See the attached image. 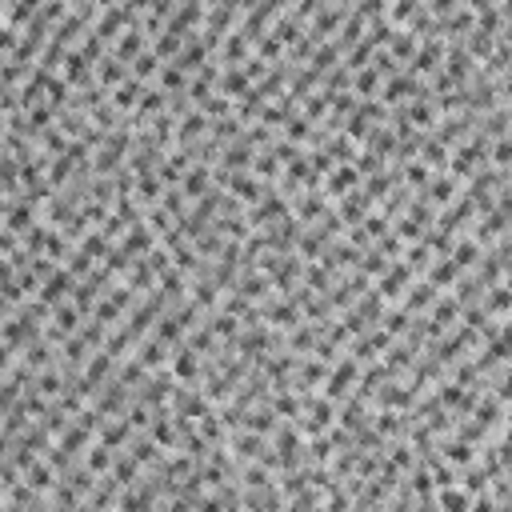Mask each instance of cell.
<instances>
[{"label": "cell", "instance_id": "1", "mask_svg": "<svg viewBox=\"0 0 512 512\" xmlns=\"http://www.w3.org/2000/svg\"><path fill=\"white\" fill-rule=\"evenodd\" d=\"M356 381H360V360H356V356H344V360H336V368L328 372V388H324V397H333V400L349 397V388Z\"/></svg>", "mask_w": 512, "mask_h": 512}, {"label": "cell", "instance_id": "2", "mask_svg": "<svg viewBox=\"0 0 512 512\" xmlns=\"http://www.w3.org/2000/svg\"><path fill=\"white\" fill-rule=\"evenodd\" d=\"M77 292V272H52L45 280V292H40V301L45 304H61L64 296H72Z\"/></svg>", "mask_w": 512, "mask_h": 512}, {"label": "cell", "instance_id": "3", "mask_svg": "<svg viewBox=\"0 0 512 512\" xmlns=\"http://www.w3.org/2000/svg\"><path fill=\"white\" fill-rule=\"evenodd\" d=\"M368 205H372V196L368 192H356V196H340V221L344 224H365V216H368Z\"/></svg>", "mask_w": 512, "mask_h": 512}, {"label": "cell", "instance_id": "4", "mask_svg": "<svg viewBox=\"0 0 512 512\" xmlns=\"http://www.w3.org/2000/svg\"><path fill=\"white\" fill-rule=\"evenodd\" d=\"M173 372L176 381H196V372H200V365H196V349L192 344H176V356H173Z\"/></svg>", "mask_w": 512, "mask_h": 512}, {"label": "cell", "instance_id": "5", "mask_svg": "<svg viewBox=\"0 0 512 512\" xmlns=\"http://www.w3.org/2000/svg\"><path fill=\"white\" fill-rule=\"evenodd\" d=\"M264 317H269L276 328H301V308H296L292 296H288L285 304H269V308H264Z\"/></svg>", "mask_w": 512, "mask_h": 512}, {"label": "cell", "instance_id": "6", "mask_svg": "<svg viewBox=\"0 0 512 512\" xmlns=\"http://www.w3.org/2000/svg\"><path fill=\"white\" fill-rule=\"evenodd\" d=\"M440 448H445V461H448V464H461V468H464V464L477 461V452H472V440H464V436H452V440H445Z\"/></svg>", "mask_w": 512, "mask_h": 512}, {"label": "cell", "instance_id": "7", "mask_svg": "<svg viewBox=\"0 0 512 512\" xmlns=\"http://www.w3.org/2000/svg\"><path fill=\"white\" fill-rule=\"evenodd\" d=\"M144 368H157V365H164L168 360V340H160L157 333H152V340H144V349H141V356H136Z\"/></svg>", "mask_w": 512, "mask_h": 512}, {"label": "cell", "instance_id": "8", "mask_svg": "<svg viewBox=\"0 0 512 512\" xmlns=\"http://www.w3.org/2000/svg\"><path fill=\"white\" fill-rule=\"evenodd\" d=\"M221 93H224V96H244V93H253V77H248L244 68H232V72H224V77H221Z\"/></svg>", "mask_w": 512, "mask_h": 512}, {"label": "cell", "instance_id": "9", "mask_svg": "<svg viewBox=\"0 0 512 512\" xmlns=\"http://www.w3.org/2000/svg\"><path fill=\"white\" fill-rule=\"evenodd\" d=\"M221 56L228 64H244L248 61V36H244V32H232V36L221 45Z\"/></svg>", "mask_w": 512, "mask_h": 512}, {"label": "cell", "instance_id": "10", "mask_svg": "<svg viewBox=\"0 0 512 512\" xmlns=\"http://www.w3.org/2000/svg\"><path fill=\"white\" fill-rule=\"evenodd\" d=\"M356 184H360V168L344 164V168H336L333 180H328V196H344V189H356Z\"/></svg>", "mask_w": 512, "mask_h": 512}, {"label": "cell", "instance_id": "11", "mask_svg": "<svg viewBox=\"0 0 512 512\" xmlns=\"http://www.w3.org/2000/svg\"><path fill=\"white\" fill-rule=\"evenodd\" d=\"M136 96H144L141 80H136V77H128L125 84H116V93H112V104H116V109H132V104H141Z\"/></svg>", "mask_w": 512, "mask_h": 512}, {"label": "cell", "instance_id": "12", "mask_svg": "<svg viewBox=\"0 0 512 512\" xmlns=\"http://www.w3.org/2000/svg\"><path fill=\"white\" fill-rule=\"evenodd\" d=\"M141 52H144V32H128V36H120V40H116V52H112V56H120V61L132 64Z\"/></svg>", "mask_w": 512, "mask_h": 512}, {"label": "cell", "instance_id": "13", "mask_svg": "<svg viewBox=\"0 0 512 512\" xmlns=\"http://www.w3.org/2000/svg\"><path fill=\"white\" fill-rule=\"evenodd\" d=\"M432 301H436V285H432V280H424L420 288H413V292L404 296V308H408V312H420V308H429Z\"/></svg>", "mask_w": 512, "mask_h": 512}, {"label": "cell", "instance_id": "14", "mask_svg": "<svg viewBox=\"0 0 512 512\" xmlns=\"http://www.w3.org/2000/svg\"><path fill=\"white\" fill-rule=\"evenodd\" d=\"M184 192H189V200H200L208 192V164H196L189 176H184Z\"/></svg>", "mask_w": 512, "mask_h": 512}, {"label": "cell", "instance_id": "15", "mask_svg": "<svg viewBox=\"0 0 512 512\" xmlns=\"http://www.w3.org/2000/svg\"><path fill=\"white\" fill-rule=\"evenodd\" d=\"M456 272H461V264H456V260H448V256H440V260L429 269V280L436 288H440V285H452V280H456Z\"/></svg>", "mask_w": 512, "mask_h": 512}, {"label": "cell", "instance_id": "16", "mask_svg": "<svg viewBox=\"0 0 512 512\" xmlns=\"http://www.w3.org/2000/svg\"><path fill=\"white\" fill-rule=\"evenodd\" d=\"M452 196H456V176H452V173L436 176V180H432V189H429V200L445 205V200H452Z\"/></svg>", "mask_w": 512, "mask_h": 512}, {"label": "cell", "instance_id": "17", "mask_svg": "<svg viewBox=\"0 0 512 512\" xmlns=\"http://www.w3.org/2000/svg\"><path fill=\"white\" fill-rule=\"evenodd\" d=\"M160 88H164V93H189V80H184V68H176V64H168V68L160 72Z\"/></svg>", "mask_w": 512, "mask_h": 512}, {"label": "cell", "instance_id": "18", "mask_svg": "<svg viewBox=\"0 0 512 512\" xmlns=\"http://www.w3.org/2000/svg\"><path fill=\"white\" fill-rule=\"evenodd\" d=\"M112 461H116V452H112V448L104 445V440H100V445H96L93 452H88V468H93V472H109Z\"/></svg>", "mask_w": 512, "mask_h": 512}, {"label": "cell", "instance_id": "19", "mask_svg": "<svg viewBox=\"0 0 512 512\" xmlns=\"http://www.w3.org/2000/svg\"><path fill=\"white\" fill-rule=\"evenodd\" d=\"M164 109H168V96H164V88H144L141 116H152V112H164Z\"/></svg>", "mask_w": 512, "mask_h": 512}, {"label": "cell", "instance_id": "20", "mask_svg": "<svg viewBox=\"0 0 512 512\" xmlns=\"http://www.w3.org/2000/svg\"><path fill=\"white\" fill-rule=\"evenodd\" d=\"M128 436H132V420H116V424H109V429H104V436H100V440H104V445L109 448H116V445H125Z\"/></svg>", "mask_w": 512, "mask_h": 512}, {"label": "cell", "instance_id": "21", "mask_svg": "<svg viewBox=\"0 0 512 512\" xmlns=\"http://www.w3.org/2000/svg\"><path fill=\"white\" fill-rule=\"evenodd\" d=\"M424 160H429L432 168H448V144L445 141H424Z\"/></svg>", "mask_w": 512, "mask_h": 512}, {"label": "cell", "instance_id": "22", "mask_svg": "<svg viewBox=\"0 0 512 512\" xmlns=\"http://www.w3.org/2000/svg\"><path fill=\"white\" fill-rule=\"evenodd\" d=\"M157 68H160V56H157V52H141V56L132 61V77H136V80H148Z\"/></svg>", "mask_w": 512, "mask_h": 512}, {"label": "cell", "instance_id": "23", "mask_svg": "<svg viewBox=\"0 0 512 512\" xmlns=\"http://www.w3.org/2000/svg\"><path fill=\"white\" fill-rule=\"evenodd\" d=\"M248 148H253V144H244L240 141V148H228V152H224V164H228V173H232V168H248V164H253V152H248Z\"/></svg>", "mask_w": 512, "mask_h": 512}, {"label": "cell", "instance_id": "24", "mask_svg": "<svg viewBox=\"0 0 512 512\" xmlns=\"http://www.w3.org/2000/svg\"><path fill=\"white\" fill-rule=\"evenodd\" d=\"M392 56H397V61L416 56V36L413 32H397V36H392Z\"/></svg>", "mask_w": 512, "mask_h": 512}, {"label": "cell", "instance_id": "25", "mask_svg": "<svg viewBox=\"0 0 512 512\" xmlns=\"http://www.w3.org/2000/svg\"><path fill=\"white\" fill-rule=\"evenodd\" d=\"M404 260L413 264V272H429L432 269V248H429V244H416V248H408Z\"/></svg>", "mask_w": 512, "mask_h": 512}, {"label": "cell", "instance_id": "26", "mask_svg": "<svg viewBox=\"0 0 512 512\" xmlns=\"http://www.w3.org/2000/svg\"><path fill=\"white\" fill-rule=\"evenodd\" d=\"M452 253H456V264L468 269V264H477V256H480V240H461Z\"/></svg>", "mask_w": 512, "mask_h": 512}, {"label": "cell", "instance_id": "27", "mask_svg": "<svg viewBox=\"0 0 512 512\" xmlns=\"http://www.w3.org/2000/svg\"><path fill=\"white\" fill-rule=\"evenodd\" d=\"M52 484H56V480H52V472H48L45 464L32 461L29 464V488H36V493H40V488H52Z\"/></svg>", "mask_w": 512, "mask_h": 512}, {"label": "cell", "instance_id": "28", "mask_svg": "<svg viewBox=\"0 0 512 512\" xmlns=\"http://www.w3.org/2000/svg\"><path fill=\"white\" fill-rule=\"evenodd\" d=\"M180 333H184V324H180L176 317H164L157 324V336L160 340H168V344H180Z\"/></svg>", "mask_w": 512, "mask_h": 512}, {"label": "cell", "instance_id": "29", "mask_svg": "<svg viewBox=\"0 0 512 512\" xmlns=\"http://www.w3.org/2000/svg\"><path fill=\"white\" fill-rule=\"evenodd\" d=\"M484 308H488V312H504V308H512V288H493V292H488V301H484Z\"/></svg>", "mask_w": 512, "mask_h": 512}, {"label": "cell", "instance_id": "30", "mask_svg": "<svg viewBox=\"0 0 512 512\" xmlns=\"http://www.w3.org/2000/svg\"><path fill=\"white\" fill-rule=\"evenodd\" d=\"M352 84H356V93L360 96H372L376 93V84H381V72H376V68H360V77L352 80Z\"/></svg>", "mask_w": 512, "mask_h": 512}, {"label": "cell", "instance_id": "31", "mask_svg": "<svg viewBox=\"0 0 512 512\" xmlns=\"http://www.w3.org/2000/svg\"><path fill=\"white\" fill-rule=\"evenodd\" d=\"M280 36L272 32V36H260V45H256V56H264V61H280Z\"/></svg>", "mask_w": 512, "mask_h": 512}, {"label": "cell", "instance_id": "32", "mask_svg": "<svg viewBox=\"0 0 512 512\" xmlns=\"http://www.w3.org/2000/svg\"><path fill=\"white\" fill-rule=\"evenodd\" d=\"M384 328H388L392 336H397V333H408V328H413V324H408V308H392V312L384 317Z\"/></svg>", "mask_w": 512, "mask_h": 512}, {"label": "cell", "instance_id": "33", "mask_svg": "<svg viewBox=\"0 0 512 512\" xmlns=\"http://www.w3.org/2000/svg\"><path fill=\"white\" fill-rule=\"evenodd\" d=\"M132 456H136V461H141V464L157 461V440H152V432H148V436H141V440L132 445Z\"/></svg>", "mask_w": 512, "mask_h": 512}, {"label": "cell", "instance_id": "34", "mask_svg": "<svg viewBox=\"0 0 512 512\" xmlns=\"http://www.w3.org/2000/svg\"><path fill=\"white\" fill-rule=\"evenodd\" d=\"M381 404L404 408V404H413V392H408V388H381Z\"/></svg>", "mask_w": 512, "mask_h": 512}, {"label": "cell", "instance_id": "35", "mask_svg": "<svg viewBox=\"0 0 512 512\" xmlns=\"http://www.w3.org/2000/svg\"><path fill=\"white\" fill-rule=\"evenodd\" d=\"M196 304H200V308H212V304H216V276H212V280H200V285H196Z\"/></svg>", "mask_w": 512, "mask_h": 512}, {"label": "cell", "instance_id": "36", "mask_svg": "<svg viewBox=\"0 0 512 512\" xmlns=\"http://www.w3.org/2000/svg\"><path fill=\"white\" fill-rule=\"evenodd\" d=\"M464 488H468V493H484V488H488V472H484V468H472V472H464V480H461Z\"/></svg>", "mask_w": 512, "mask_h": 512}, {"label": "cell", "instance_id": "37", "mask_svg": "<svg viewBox=\"0 0 512 512\" xmlns=\"http://www.w3.org/2000/svg\"><path fill=\"white\" fill-rule=\"evenodd\" d=\"M336 52H340V45H324V48H317V56H312V68H317V72H324V68H333Z\"/></svg>", "mask_w": 512, "mask_h": 512}, {"label": "cell", "instance_id": "38", "mask_svg": "<svg viewBox=\"0 0 512 512\" xmlns=\"http://www.w3.org/2000/svg\"><path fill=\"white\" fill-rule=\"evenodd\" d=\"M436 504H445V509H464V504H472V496L456 493V488H445V493L436 496Z\"/></svg>", "mask_w": 512, "mask_h": 512}, {"label": "cell", "instance_id": "39", "mask_svg": "<svg viewBox=\"0 0 512 512\" xmlns=\"http://www.w3.org/2000/svg\"><path fill=\"white\" fill-rule=\"evenodd\" d=\"M388 461L397 464V468H416V456L404 445H392V448H388Z\"/></svg>", "mask_w": 512, "mask_h": 512}, {"label": "cell", "instance_id": "40", "mask_svg": "<svg viewBox=\"0 0 512 512\" xmlns=\"http://www.w3.org/2000/svg\"><path fill=\"white\" fill-rule=\"evenodd\" d=\"M240 484H248V488H269V484H272V480H269V464H264V468H248Z\"/></svg>", "mask_w": 512, "mask_h": 512}, {"label": "cell", "instance_id": "41", "mask_svg": "<svg viewBox=\"0 0 512 512\" xmlns=\"http://www.w3.org/2000/svg\"><path fill=\"white\" fill-rule=\"evenodd\" d=\"M356 168H360V173H381V152H372V148L360 152V157H356Z\"/></svg>", "mask_w": 512, "mask_h": 512}, {"label": "cell", "instance_id": "42", "mask_svg": "<svg viewBox=\"0 0 512 512\" xmlns=\"http://www.w3.org/2000/svg\"><path fill=\"white\" fill-rule=\"evenodd\" d=\"M493 160H496V164H512V141H500V144H496V148H493Z\"/></svg>", "mask_w": 512, "mask_h": 512}, {"label": "cell", "instance_id": "43", "mask_svg": "<svg viewBox=\"0 0 512 512\" xmlns=\"http://www.w3.org/2000/svg\"><path fill=\"white\" fill-rule=\"evenodd\" d=\"M468 24H472V13H456V16H452V20H448V24H445V29L461 32V29H468Z\"/></svg>", "mask_w": 512, "mask_h": 512}, {"label": "cell", "instance_id": "44", "mask_svg": "<svg viewBox=\"0 0 512 512\" xmlns=\"http://www.w3.org/2000/svg\"><path fill=\"white\" fill-rule=\"evenodd\" d=\"M504 16H512V0H504Z\"/></svg>", "mask_w": 512, "mask_h": 512}, {"label": "cell", "instance_id": "45", "mask_svg": "<svg viewBox=\"0 0 512 512\" xmlns=\"http://www.w3.org/2000/svg\"><path fill=\"white\" fill-rule=\"evenodd\" d=\"M205 4H212V8H216V4H224V0H205Z\"/></svg>", "mask_w": 512, "mask_h": 512}]
</instances>
